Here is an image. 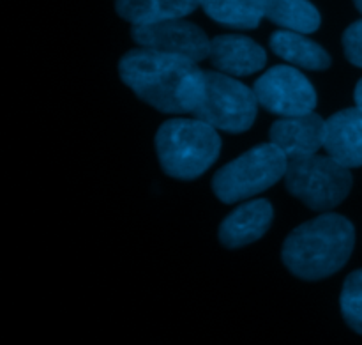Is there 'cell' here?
I'll return each instance as SVG.
<instances>
[{
  "mask_svg": "<svg viewBox=\"0 0 362 345\" xmlns=\"http://www.w3.org/2000/svg\"><path fill=\"white\" fill-rule=\"evenodd\" d=\"M119 74L141 101L163 113L193 115L204 98L205 71L186 57L140 46L120 59Z\"/></svg>",
  "mask_w": 362,
  "mask_h": 345,
  "instance_id": "obj_1",
  "label": "cell"
},
{
  "mask_svg": "<svg viewBox=\"0 0 362 345\" xmlns=\"http://www.w3.org/2000/svg\"><path fill=\"white\" fill-rule=\"evenodd\" d=\"M356 229L345 216L325 213L303 223L283 243L281 259L293 276L308 282L327 278L349 262Z\"/></svg>",
  "mask_w": 362,
  "mask_h": 345,
  "instance_id": "obj_2",
  "label": "cell"
},
{
  "mask_svg": "<svg viewBox=\"0 0 362 345\" xmlns=\"http://www.w3.org/2000/svg\"><path fill=\"white\" fill-rule=\"evenodd\" d=\"M156 152L166 176L191 181L204 176L221 152L218 130L200 119H170L156 133Z\"/></svg>",
  "mask_w": 362,
  "mask_h": 345,
  "instance_id": "obj_3",
  "label": "cell"
},
{
  "mask_svg": "<svg viewBox=\"0 0 362 345\" xmlns=\"http://www.w3.org/2000/svg\"><path fill=\"white\" fill-rule=\"evenodd\" d=\"M288 158L274 144H260L232 159L212 177V191L223 204L247 200L285 177Z\"/></svg>",
  "mask_w": 362,
  "mask_h": 345,
  "instance_id": "obj_4",
  "label": "cell"
},
{
  "mask_svg": "<svg viewBox=\"0 0 362 345\" xmlns=\"http://www.w3.org/2000/svg\"><path fill=\"white\" fill-rule=\"evenodd\" d=\"M352 174L331 156L306 154L288 158L285 186L313 211H329L341 204L352 190Z\"/></svg>",
  "mask_w": 362,
  "mask_h": 345,
  "instance_id": "obj_5",
  "label": "cell"
},
{
  "mask_svg": "<svg viewBox=\"0 0 362 345\" xmlns=\"http://www.w3.org/2000/svg\"><path fill=\"white\" fill-rule=\"evenodd\" d=\"M257 112L258 99L253 89L230 74L205 71L204 98L193 112L194 119L204 120L219 131L237 135L253 126Z\"/></svg>",
  "mask_w": 362,
  "mask_h": 345,
  "instance_id": "obj_6",
  "label": "cell"
},
{
  "mask_svg": "<svg viewBox=\"0 0 362 345\" xmlns=\"http://www.w3.org/2000/svg\"><path fill=\"white\" fill-rule=\"evenodd\" d=\"M258 105L279 117L303 115L317 106V92L306 74L292 66H274L253 85Z\"/></svg>",
  "mask_w": 362,
  "mask_h": 345,
  "instance_id": "obj_7",
  "label": "cell"
},
{
  "mask_svg": "<svg viewBox=\"0 0 362 345\" xmlns=\"http://www.w3.org/2000/svg\"><path fill=\"white\" fill-rule=\"evenodd\" d=\"M131 38L141 48L186 57L194 62L209 59L211 53V39L207 34L198 25L186 21L184 18L148 25H133Z\"/></svg>",
  "mask_w": 362,
  "mask_h": 345,
  "instance_id": "obj_8",
  "label": "cell"
},
{
  "mask_svg": "<svg viewBox=\"0 0 362 345\" xmlns=\"http://www.w3.org/2000/svg\"><path fill=\"white\" fill-rule=\"evenodd\" d=\"M325 120L318 113L281 117L272 123L269 138L276 147L281 149L286 158L317 154L324 149Z\"/></svg>",
  "mask_w": 362,
  "mask_h": 345,
  "instance_id": "obj_9",
  "label": "cell"
},
{
  "mask_svg": "<svg viewBox=\"0 0 362 345\" xmlns=\"http://www.w3.org/2000/svg\"><path fill=\"white\" fill-rule=\"evenodd\" d=\"M209 60L219 73L230 77H250L264 69L267 53L247 35L223 34L211 41Z\"/></svg>",
  "mask_w": 362,
  "mask_h": 345,
  "instance_id": "obj_10",
  "label": "cell"
},
{
  "mask_svg": "<svg viewBox=\"0 0 362 345\" xmlns=\"http://www.w3.org/2000/svg\"><path fill=\"white\" fill-rule=\"evenodd\" d=\"M324 149L346 169L362 166V108H345L325 120Z\"/></svg>",
  "mask_w": 362,
  "mask_h": 345,
  "instance_id": "obj_11",
  "label": "cell"
},
{
  "mask_svg": "<svg viewBox=\"0 0 362 345\" xmlns=\"http://www.w3.org/2000/svg\"><path fill=\"white\" fill-rule=\"evenodd\" d=\"M274 209L264 198L250 200L233 209L219 225V241L225 248H243L255 243L271 227Z\"/></svg>",
  "mask_w": 362,
  "mask_h": 345,
  "instance_id": "obj_12",
  "label": "cell"
},
{
  "mask_svg": "<svg viewBox=\"0 0 362 345\" xmlns=\"http://www.w3.org/2000/svg\"><path fill=\"white\" fill-rule=\"evenodd\" d=\"M271 50L286 62L311 71H324L331 66V55L318 43L300 32L278 30L271 35Z\"/></svg>",
  "mask_w": 362,
  "mask_h": 345,
  "instance_id": "obj_13",
  "label": "cell"
},
{
  "mask_svg": "<svg viewBox=\"0 0 362 345\" xmlns=\"http://www.w3.org/2000/svg\"><path fill=\"white\" fill-rule=\"evenodd\" d=\"M200 6V0H115V9L131 25H148L184 18Z\"/></svg>",
  "mask_w": 362,
  "mask_h": 345,
  "instance_id": "obj_14",
  "label": "cell"
},
{
  "mask_svg": "<svg viewBox=\"0 0 362 345\" xmlns=\"http://www.w3.org/2000/svg\"><path fill=\"white\" fill-rule=\"evenodd\" d=\"M264 18L285 30L310 34L320 27V13L310 0H258Z\"/></svg>",
  "mask_w": 362,
  "mask_h": 345,
  "instance_id": "obj_15",
  "label": "cell"
},
{
  "mask_svg": "<svg viewBox=\"0 0 362 345\" xmlns=\"http://www.w3.org/2000/svg\"><path fill=\"white\" fill-rule=\"evenodd\" d=\"M200 7L219 25L237 30L257 28L264 18L258 0H200Z\"/></svg>",
  "mask_w": 362,
  "mask_h": 345,
  "instance_id": "obj_16",
  "label": "cell"
},
{
  "mask_svg": "<svg viewBox=\"0 0 362 345\" xmlns=\"http://www.w3.org/2000/svg\"><path fill=\"white\" fill-rule=\"evenodd\" d=\"M339 307L350 329L362 335V269H357L346 276L339 298Z\"/></svg>",
  "mask_w": 362,
  "mask_h": 345,
  "instance_id": "obj_17",
  "label": "cell"
},
{
  "mask_svg": "<svg viewBox=\"0 0 362 345\" xmlns=\"http://www.w3.org/2000/svg\"><path fill=\"white\" fill-rule=\"evenodd\" d=\"M343 50L350 64L362 67V20L354 21L343 34Z\"/></svg>",
  "mask_w": 362,
  "mask_h": 345,
  "instance_id": "obj_18",
  "label": "cell"
},
{
  "mask_svg": "<svg viewBox=\"0 0 362 345\" xmlns=\"http://www.w3.org/2000/svg\"><path fill=\"white\" fill-rule=\"evenodd\" d=\"M354 98H356V103L359 108H362V78L357 81L356 85V92H354Z\"/></svg>",
  "mask_w": 362,
  "mask_h": 345,
  "instance_id": "obj_19",
  "label": "cell"
},
{
  "mask_svg": "<svg viewBox=\"0 0 362 345\" xmlns=\"http://www.w3.org/2000/svg\"><path fill=\"white\" fill-rule=\"evenodd\" d=\"M354 4H356L357 11H359V13L362 14V0H354Z\"/></svg>",
  "mask_w": 362,
  "mask_h": 345,
  "instance_id": "obj_20",
  "label": "cell"
}]
</instances>
